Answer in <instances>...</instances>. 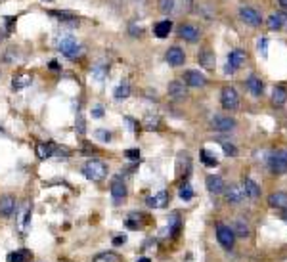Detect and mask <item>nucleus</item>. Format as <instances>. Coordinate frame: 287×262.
Masks as SVG:
<instances>
[{
	"mask_svg": "<svg viewBox=\"0 0 287 262\" xmlns=\"http://www.w3.org/2000/svg\"><path fill=\"white\" fill-rule=\"evenodd\" d=\"M92 117H94V119L103 117V107H101V105H96L94 109H92Z\"/></svg>",
	"mask_w": 287,
	"mask_h": 262,
	"instance_id": "58836bf2",
	"label": "nucleus"
},
{
	"mask_svg": "<svg viewBox=\"0 0 287 262\" xmlns=\"http://www.w3.org/2000/svg\"><path fill=\"white\" fill-rule=\"evenodd\" d=\"M268 168L272 174H286L287 172V149H278L268 157Z\"/></svg>",
	"mask_w": 287,
	"mask_h": 262,
	"instance_id": "f03ea898",
	"label": "nucleus"
},
{
	"mask_svg": "<svg viewBox=\"0 0 287 262\" xmlns=\"http://www.w3.org/2000/svg\"><path fill=\"white\" fill-rule=\"evenodd\" d=\"M125 155L132 161H140V149H127Z\"/></svg>",
	"mask_w": 287,
	"mask_h": 262,
	"instance_id": "4c0bfd02",
	"label": "nucleus"
},
{
	"mask_svg": "<svg viewBox=\"0 0 287 262\" xmlns=\"http://www.w3.org/2000/svg\"><path fill=\"white\" fill-rule=\"evenodd\" d=\"M167 62H169V64H170L172 67L184 66V62H186L184 50H182V48H178V46H172V48H169V50H167Z\"/></svg>",
	"mask_w": 287,
	"mask_h": 262,
	"instance_id": "4468645a",
	"label": "nucleus"
},
{
	"mask_svg": "<svg viewBox=\"0 0 287 262\" xmlns=\"http://www.w3.org/2000/svg\"><path fill=\"white\" fill-rule=\"evenodd\" d=\"M217 142L220 144V147H222L224 153H226L228 157H236V155H237V147H236L232 142H228V140H224V138H219Z\"/></svg>",
	"mask_w": 287,
	"mask_h": 262,
	"instance_id": "c85d7f7f",
	"label": "nucleus"
},
{
	"mask_svg": "<svg viewBox=\"0 0 287 262\" xmlns=\"http://www.w3.org/2000/svg\"><path fill=\"white\" fill-rule=\"evenodd\" d=\"M278 4H280L284 10H287V0H278Z\"/></svg>",
	"mask_w": 287,
	"mask_h": 262,
	"instance_id": "a19ab883",
	"label": "nucleus"
},
{
	"mask_svg": "<svg viewBox=\"0 0 287 262\" xmlns=\"http://www.w3.org/2000/svg\"><path fill=\"white\" fill-rule=\"evenodd\" d=\"M146 203H148V207H152V209H163V207H167V203H169V194H167V192H159V194L150 197Z\"/></svg>",
	"mask_w": 287,
	"mask_h": 262,
	"instance_id": "4be33fe9",
	"label": "nucleus"
},
{
	"mask_svg": "<svg viewBox=\"0 0 287 262\" xmlns=\"http://www.w3.org/2000/svg\"><path fill=\"white\" fill-rule=\"evenodd\" d=\"M239 17H241L243 23H247L251 27H260V23H262V16L258 14V10L251 8V6H241L239 8Z\"/></svg>",
	"mask_w": 287,
	"mask_h": 262,
	"instance_id": "423d86ee",
	"label": "nucleus"
},
{
	"mask_svg": "<svg viewBox=\"0 0 287 262\" xmlns=\"http://www.w3.org/2000/svg\"><path fill=\"white\" fill-rule=\"evenodd\" d=\"M245 86H247V90H249L255 98H260V96H262V92H264V84H262L260 77H256V75H249V77H247Z\"/></svg>",
	"mask_w": 287,
	"mask_h": 262,
	"instance_id": "dca6fc26",
	"label": "nucleus"
},
{
	"mask_svg": "<svg viewBox=\"0 0 287 262\" xmlns=\"http://www.w3.org/2000/svg\"><path fill=\"white\" fill-rule=\"evenodd\" d=\"M266 46H268V38H266V36H262V38L258 40V52H260L262 56H268V50H266Z\"/></svg>",
	"mask_w": 287,
	"mask_h": 262,
	"instance_id": "e433bc0d",
	"label": "nucleus"
},
{
	"mask_svg": "<svg viewBox=\"0 0 287 262\" xmlns=\"http://www.w3.org/2000/svg\"><path fill=\"white\" fill-rule=\"evenodd\" d=\"M217 239L224 249H232L234 243H236V233L226 224H217Z\"/></svg>",
	"mask_w": 287,
	"mask_h": 262,
	"instance_id": "0eeeda50",
	"label": "nucleus"
},
{
	"mask_svg": "<svg viewBox=\"0 0 287 262\" xmlns=\"http://www.w3.org/2000/svg\"><path fill=\"white\" fill-rule=\"evenodd\" d=\"M220 103H222L224 109L236 111L239 107V94H237V90L232 88V86H224L222 92H220Z\"/></svg>",
	"mask_w": 287,
	"mask_h": 262,
	"instance_id": "39448f33",
	"label": "nucleus"
},
{
	"mask_svg": "<svg viewBox=\"0 0 287 262\" xmlns=\"http://www.w3.org/2000/svg\"><path fill=\"white\" fill-rule=\"evenodd\" d=\"M191 197H193V190H191V186L188 182H184L182 188H180V199L182 201H190Z\"/></svg>",
	"mask_w": 287,
	"mask_h": 262,
	"instance_id": "2f4dec72",
	"label": "nucleus"
},
{
	"mask_svg": "<svg viewBox=\"0 0 287 262\" xmlns=\"http://www.w3.org/2000/svg\"><path fill=\"white\" fill-rule=\"evenodd\" d=\"M16 197L14 196H2L0 197V216L4 218H10L16 211Z\"/></svg>",
	"mask_w": 287,
	"mask_h": 262,
	"instance_id": "2eb2a0df",
	"label": "nucleus"
},
{
	"mask_svg": "<svg viewBox=\"0 0 287 262\" xmlns=\"http://www.w3.org/2000/svg\"><path fill=\"white\" fill-rule=\"evenodd\" d=\"M169 96L172 99H184L188 96V88L182 81H172L169 84Z\"/></svg>",
	"mask_w": 287,
	"mask_h": 262,
	"instance_id": "f3484780",
	"label": "nucleus"
},
{
	"mask_svg": "<svg viewBox=\"0 0 287 262\" xmlns=\"http://www.w3.org/2000/svg\"><path fill=\"white\" fill-rule=\"evenodd\" d=\"M287 21V16L284 12H276V14H272L270 17H268V21H266V25H268V29L270 31H280L282 27H284V23Z\"/></svg>",
	"mask_w": 287,
	"mask_h": 262,
	"instance_id": "412c9836",
	"label": "nucleus"
},
{
	"mask_svg": "<svg viewBox=\"0 0 287 262\" xmlns=\"http://www.w3.org/2000/svg\"><path fill=\"white\" fill-rule=\"evenodd\" d=\"M56 144H52V142H46V144H38L36 146V155L40 157V159H46V157H52V155H56Z\"/></svg>",
	"mask_w": 287,
	"mask_h": 262,
	"instance_id": "b1692460",
	"label": "nucleus"
},
{
	"mask_svg": "<svg viewBox=\"0 0 287 262\" xmlns=\"http://www.w3.org/2000/svg\"><path fill=\"white\" fill-rule=\"evenodd\" d=\"M38 262H44V261H38Z\"/></svg>",
	"mask_w": 287,
	"mask_h": 262,
	"instance_id": "a18cd8bd",
	"label": "nucleus"
},
{
	"mask_svg": "<svg viewBox=\"0 0 287 262\" xmlns=\"http://www.w3.org/2000/svg\"><path fill=\"white\" fill-rule=\"evenodd\" d=\"M197 62L203 69H215V54L213 50L209 48H203L199 54H197Z\"/></svg>",
	"mask_w": 287,
	"mask_h": 262,
	"instance_id": "aec40b11",
	"label": "nucleus"
},
{
	"mask_svg": "<svg viewBox=\"0 0 287 262\" xmlns=\"http://www.w3.org/2000/svg\"><path fill=\"white\" fill-rule=\"evenodd\" d=\"M58 50L64 54L65 58H77L83 50H81V44L75 40V38H71V36H65V38H60L58 40Z\"/></svg>",
	"mask_w": 287,
	"mask_h": 262,
	"instance_id": "20e7f679",
	"label": "nucleus"
},
{
	"mask_svg": "<svg viewBox=\"0 0 287 262\" xmlns=\"http://www.w3.org/2000/svg\"><path fill=\"white\" fill-rule=\"evenodd\" d=\"M111 197H113L115 203H121L127 197V186H125V182L121 178L113 180V184H111Z\"/></svg>",
	"mask_w": 287,
	"mask_h": 262,
	"instance_id": "6ab92c4d",
	"label": "nucleus"
},
{
	"mask_svg": "<svg viewBox=\"0 0 287 262\" xmlns=\"http://www.w3.org/2000/svg\"><path fill=\"white\" fill-rule=\"evenodd\" d=\"M178 36L184 38V40H188V42H197L199 36H201V31L195 25H191V23H182L178 27Z\"/></svg>",
	"mask_w": 287,
	"mask_h": 262,
	"instance_id": "ddd939ff",
	"label": "nucleus"
},
{
	"mask_svg": "<svg viewBox=\"0 0 287 262\" xmlns=\"http://www.w3.org/2000/svg\"><path fill=\"white\" fill-rule=\"evenodd\" d=\"M230 228H232V231L236 233V237H249V233H251V229H249V226H247V222L241 220V218L234 220V224H232Z\"/></svg>",
	"mask_w": 287,
	"mask_h": 262,
	"instance_id": "393cba45",
	"label": "nucleus"
},
{
	"mask_svg": "<svg viewBox=\"0 0 287 262\" xmlns=\"http://www.w3.org/2000/svg\"><path fill=\"white\" fill-rule=\"evenodd\" d=\"M123 243H127V235H119V237L113 239V245H115V247H119V245H123Z\"/></svg>",
	"mask_w": 287,
	"mask_h": 262,
	"instance_id": "ea45409f",
	"label": "nucleus"
},
{
	"mask_svg": "<svg viewBox=\"0 0 287 262\" xmlns=\"http://www.w3.org/2000/svg\"><path fill=\"white\" fill-rule=\"evenodd\" d=\"M182 228V222H180V214L174 213L169 216V222H167V231H170V235H178V231Z\"/></svg>",
	"mask_w": 287,
	"mask_h": 262,
	"instance_id": "a878e982",
	"label": "nucleus"
},
{
	"mask_svg": "<svg viewBox=\"0 0 287 262\" xmlns=\"http://www.w3.org/2000/svg\"><path fill=\"white\" fill-rule=\"evenodd\" d=\"M287 101V88L286 84H278L272 90V103L274 105H284Z\"/></svg>",
	"mask_w": 287,
	"mask_h": 262,
	"instance_id": "5701e85b",
	"label": "nucleus"
},
{
	"mask_svg": "<svg viewBox=\"0 0 287 262\" xmlns=\"http://www.w3.org/2000/svg\"><path fill=\"white\" fill-rule=\"evenodd\" d=\"M268 205L274 209L287 211V192H274L268 196Z\"/></svg>",
	"mask_w": 287,
	"mask_h": 262,
	"instance_id": "a211bd4d",
	"label": "nucleus"
},
{
	"mask_svg": "<svg viewBox=\"0 0 287 262\" xmlns=\"http://www.w3.org/2000/svg\"><path fill=\"white\" fill-rule=\"evenodd\" d=\"M245 60H247L245 50H241V48H234V50L228 54V64H226V67H224V73H226V75H234L239 67L245 64Z\"/></svg>",
	"mask_w": 287,
	"mask_h": 262,
	"instance_id": "7ed1b4c3",
	"label": "nucleus"
},
{
	"mask_svg": "<svg viewBox=\"0 0 287 262\" xmlns=\"http://www.w3.org/2000/svg\"><path fill=\"white\" fill-rule=\"evenodd\" d=\"M284 220H286V222H287V214H284Z\"/></svg>",
	"mask_w": 287,
	"mask_h": 262,
	"instance_id": "c03bdc74",
	"label": "nucleus"
},
{
	"mask_svg": "<svg viewBox=\"0 0 287 262\" xmlns=\"http://www.w3.org/2000/svg\"><path fill=\"white\" fill-rule=\"evenodd\" d=\"M58 62H50V69H58Z\"/></svg>",
	"mask_w": 287,
	"mask_h": 262,
	"instance_id": "79ce46f5",
	"label": "nucleus"
},
{
	"mask_svg": "<svg viewBox=\"0 0 287 262\" xmlns=\"http://www.w3.org/2000/svg\"><path fill=\"white\" fill-rule=\"evenodd\" d=\"M236 119L228 117V115H215L211 119V129H215L217 132H230L236 129Z\"/></svg>",
	"mask_w": 287,
	"mask_h": 262,
	"instance_id": "6e6552de",
	"label": "nucleus"
},
{
	"mask_svg": "<svg viewBox=\"0 0 287 262\" xmlns=\"http://www.w3.org/2000/svg\"><path fill=\"white\" fill-rule=\"evenodd\" d=\"M136 262H152V261H150V259H146V257H142V259H138Z\"/></svg>",
	"mask_w": 287,
	"mask_h": 262,
	"instance_id": "37998d69",
	"label": "nucleus"
},
{
	"mask_svg": "<svg viewBox=\"0 0 287 262\" xmlns=\"http://www.w3.org/2000/svg\"><path fill=\"white\" fill-rule=\"evenodd\" d=\"M170 29H172V23H170L169 19H163V21H159V23L155 25L153 33H155V36H157V38H165V36H169Z\"/></svg>",
	"mask_w": 287,
	"mask_h": 262,
	"instance_id": "bb28decb",
	"label": "nucleus"
},
{
	"mask_svg": "<svg viewBox=\"0 0 287 262\" xmlns=\"http://www.w3.org/2000/svg\"><path fill=\"white\" fill-rule=\"evenodd\" d=\"M96 138H100L101 142H111V132L100 129V131H96Z\"/></svg>",
	"mask_w": 287,
	"mask_h": 262,
	"instance_id": "c9c22d12",
	"label": "nucleus"
},
{
	"mask_svg": "<svg viewBox=\"0 0 287 262\" xmlns=\"http://www.w3.org/2000/svg\"><path fill=\"white\" fill-rule=\"evenodd\" d=\"M224 196H226V201H228L230 205H241V203L247 199L243 188H241V184H232V186H228V188L224 190Z\"/></svg>",
	"mask_w": 287,
	"mask_h": 262,
	"instance_id": "1a4fd4ad",
	"label": "nucleus"
},
{
	"mask_svg": "<svg viewBox=\"0 0 287 262\" xmlns=\"http://www.w3.org/2000/svg\"><path fill=\"white\" fill-rule=\"evenodd\" d=\"M29 259H31V253L25 251V249H21V251L10 253L8 259H6V262H29Z\"/></svg>",
	"mask_w": 287,
	"mask_h": 262,
	"instance_id": "cd10ccee",
	"label": "nucleus"
},
{
	"mask_svg": "<svg viewBox=\"0 0 287 262\" xmlns=\"http://www.w3.org/2000/svg\"><path fill=\"white\" fill-rule=\"evenodd\" d=\"M241 188H243L247 199H251V201H258L260 199V186L256 184L251 176H243L241 178Z\"/></svg>",
	"mask_w": 287,
	"mask_h": 262,
	"instance_id": "9d476101",
	"label": "nucleus"
},
{
	"mask_svg": "<svg viewBox=\"0 0 287 262\" xmlns=\"http://www.w3.org/2000/svg\"><path fill=\"white\" fill-rule=\"evenodd\" d=\"M172 8H174V0H161L159 2V10L163 12V14L172 12Z\"/></svg>",
	"mask_w": 287,
	"mask_h": 262,
	"instance_id": "72a5a7b5",
	"label": "nucleus"
},
{
	"mask_svg": "<svg viewBox=\"0 0 287 262\" xmlns=\"http://www.w3.org/2000/svg\"><path fill=\"white\" fill-rule=\"evenodd\" d=\"M205 184H207L209 194H213V196H219V194H222L224 190H226V184H224L222 176H219V174H209L205 178Z\"/></svg>",
	"mask_w": 287,
	"mask_h": 262,
	"instance_id": "f8f14e48",
	"label": "nucleus"
},
{
	"mask_svg": "<svg viewBox=\"0 0 287 262\" xmlns=\"http://www.w3.org/2000/svg\"><path fill=\"white\" fill-rule=\"evenodd\" d=\"M31 82V77H17V79H14V88H23V86H27Z\"/></svg>",
	"mask_w": 287,
	"mask_h": 262,
	"instance_id": "473e14b6",
	"label": "nucleus"
},
{
	"mask_svg": "<svg viewBox=\"0 0 287 262\" xmlns=\"http://www.w3.org/2000/svg\"><path fill=\"white\" fill-rule=\"evenodd\" d=\"M184 84H188V86H193V88H199V86H205L207 84V79H205V75L203 73H199V71H195V69H188L186 73H184Z\"/></svg>",
	"mask_w": 287,
	"mask_h": 262,
	"instance_id": "9b49d317",
	"label": "nucleus"
},
{
	"mask_svg": "<svg viewBox=\"0 0 287 262\" xmlns=\"http://www.w3.org/2000/svg\"><path fill=\"white\" fill-rule=\"evenodd\" d=\"M199 157H201L203 164H207V166H217V164H219V159H217V157H213V155H211L207 149H201Z\"/></svg>",
	"mask_w": 287,
	"mask_h": 262,
	"instance_id": "c756f323",
	"label": "nucleus"
},
{
	"mask_svg": "<svg viewBox=\"0 0 287 262\" xmlns=\"http://www.w3.org/2000/svg\"><path fill=\"white\" fill-rule=\"evenodd\" d=\"M83 174L90 180V182H101L107 176V164L100 159H90L83 166Z\"/></svg>",
	"mask_w": 287,
	"mask_h": 262,
	"instance_id": "f257e3e1",
	"label": "nucleus"
},
{
	"mask_svg": "<svg viewBox=\"0 0 287 262\" xmlns=\"http://www.w3.org/2000/svg\"><path fill=\"white\" fill-rule=\"evenodd\" d=\"M128 94H130V86H128V82H121V84L115 88V98L117 99L128 98Z\"/></svg>",
	"mask_w": 287,
	"mask_h": 262,
	"instance_id": "7c9ffc66",
	"label": "nucleus"
},
{
	"mask_svg": "<svg viewBox=\"0 0 287 262\" xmlns=\"http://www.w3.org/2000/svg\"><path fill=\"white\" fill-rule=\"evenodd\" d=\"M157 127H159V117H152V115H148V117H146V129L153 131V129H157Z\"/></svg>",
	"mask_w": 287,
	"mask_h": 262,
	"instance_id": "f704fd0d",
	"label": "nucleus"
}]
</instances>
